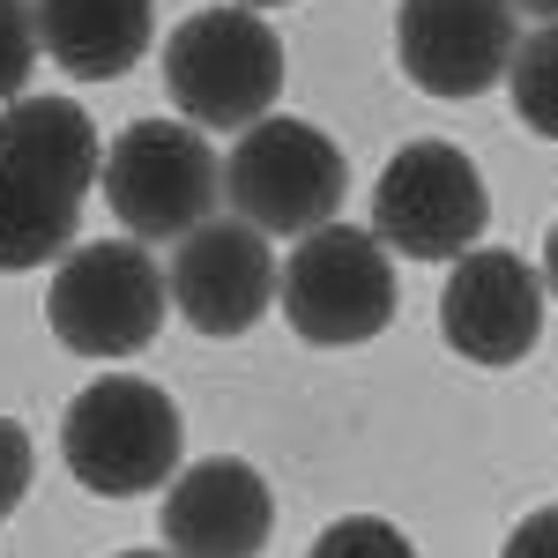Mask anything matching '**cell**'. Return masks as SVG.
<instances>
[{
  "label": "cell",
  "instance_id": "cell-19",
  "mask_svg": "<svg viewBox=\"0 0 558 558\" xmlns=\"http://www.w3.org/2000/svg\"><path fill=\"white\" fill-rule=\"evenodd\" d=\"M499 558H558V507H536V514H521Z\"/></svg>",
  "mask_w": 558,
  "mask_h": 558
},
{
  "label": "cell",
  "instance_id": "cell-16",
  "mask_svg": "<svg viewBox=\"0 0 558 558\" xmlns=\"http://www.w3.org/2000/svg\"><path fill=\"white\" fill-rule=\"evenodd\" d=\"M305 558H417V544L380 514H343V521H328V529L313 536Z\"/></svg>",
  "mask_w": 558,
  "mask_h": 558
},
{
  "label": "cell",
  "instance_id": "cell-11",
  "mask_svg": "<svg viewBox=\"0 0 558 558\" xmlns=\"http://www.w3.org/2000/svg\"><path fill=\"white\" fill-rule=\"evenodd\" d=\"M157 529H165L172 558H260L268 529H276L268 476L239 454H209L165 484Z\"/></svg>",
  "mask_w": 558,
  "mask_h": 558
},
{
  "label": "cell",
  "instance_id": "cell-12",
  "mask_svg": "<svg viewBox=\"0 0 558 558\" xmlns=\"http://www.w3.org/2000/svg\"><path fill=\"white\" fill-rule=\"evenodd\" d=\"M0 165L60 202H83L105 172V142L75 97H15L0 112Z\"/></svg>",
  "mask_w": 558,
  "mask_h": 558
},
{
  "label": "cell",
  "instance_id": "cell-2",
  "mask_svg": "<svg viewBox=\"0 0 558 558\" xmlns=\"http://www.w3.org/2000/svg\"><path fill=\"white\" fill-rule=\"evenodd\" d=\"M179 402L149 380H89L60 417L68 476L97 499H142L179 476Z\"/></svg>",
  "mask_w": 558,
  "mask_h": 558
},
{
  "label": "cell",
  "instance_id": "cell-8",
  "mask_svg": "<svg viewBox=\"0 0 558 558\" xmlns=\"http://www.w3.org/2000/svg\"><path fill=\"white\" fill-rule=\"evenodd\" d=\"M514 8L507 0H402L395 8V60L425 97H484L507 83L514 60Z\"/></svg>",
  "mask_w": 558,
  "mask_h": 558
},
{
  "label": "cell",
  "instance_id": "cell-23",
  "mask_svg": "<svg viewBox=\"0 0 558 558\" xmlns=\"http://www.w3.org/2000/svg\"><path fill=\"white\" fill-rule=\"evenodd\" d=\"M120 558H172V551H120Z\"/></svg>",
  "mask_w": 558,
  "mask_h": 558
},
{
  "label": "cell",
  "instance_id": "cell-14",
  "mask_svg": "<svg viewBox=\"0 0 558 558\" xmlns=\"http://www.w3.org/2000/svg\"><path fill=\"white\" fill-rule=\"evenodd\" d=\"M75 223H83V202H60L31 186L23 172L0 165V268H45V260L75 254Z\"/></svg>",
  "mask_w": 558,
  "mask_h": 558
},
{
  "label": "cell",
  "instance_id": "cell-22",
  "mask_svg": "<svg viewBox=\"0 0 558 558\" xmlns=\"http://www.w3.org/2000/svg\"><path fill=\"white\" fill-rule=\"evenodd\" d=\"M239 8H254V15H260V8H283V0H239Z\"/></svg>",
  "mask_w": 558,
  "mask_h": 558
},
{
  "label": "cell",
  "instance_id": "cell-17",
  "mask_svg": "<svg viewBox=\"0 0 558 558\" xmlns=\"http://www.w3.org/2000/svg\"><path fill=\"white\" fill-rule=\"evenodd\" d=\"M38 68V15L23 0H0V105H15Z\"/></svg>",
  "mask_w": 558,
  "mask_h": 558
},
{
  "label": "cell",
  "instance_id": "cell-1",
  "mask_svg": "<svg viewBox=\"0 0 558 558\" xmlns=\"http://www.w3.org/2000/svg\"><path fill=\"white\" fill-rule=\"evenodd\" d=\"M165 89H172L186 128L246 134L283 97V38L260 23L254 8H239V0L194 8L165 38Z\"/></svg>",
  "mask_w": 558,
  "mask_h": 558
},
{
  "label": "cell",
  "instance_id": "cell-20",
  "mask_svg": "<svg viewBox=\"0 0 558 558\" xmlns=\"http://www.w3.org/2000/svg\"><path fill=\"white\" fill-rule=\"evenodd\" d=\"M536 276H544V299H558V223H551V239H544V268Z\"/></svg>",
  "mask_w": 558,
  "mask_h": 558
},
{
  "label": "cell",
  "instance_id": "cell-7",
  "mask_svg": "<svg viewBox=\"0 0 558 558\" xmlns=\"http://www.w3.org/2000/svg\"><path fill=\"white\" fill-rule=\"evenodd\" d=\"M492 223L484 172L454 142H410L373 179V239L402 260H462Z\"/></svg>",
  "mask_w": 558,
  "mask_h": 558
},
{
  "label": "cell",
  "instance_id": "cell-4",
  "mask_svg": "<svg viewBox=\"0 0 558 558\" xmlns=\"http://www.w3.org/2000/svg\"><path fill=\"white\" fill-rule=\"evenodd\" d=\"M276 299L291 336L320 350L373 343L395 320V260L365 223H320L313 239H299V254L276 268Z\"/></svg>",
  "mask_w": 558,
  "mask_h": 558
},
{
  "label": "cell",
  "instance_id": "cell-5",
  "mask_svg": "<svg viewBox=\"0 0 558 558\" xmlns=\"http://www.w3.org/2000/svg\"><path fill=\"white\" fill-rule=\"evenodd\" d=\"M165 305H172L165 268L149 260L142 239H97L60 260L45 291V320L75 357H134L157 343Z\"/></svg>",
  "mask_w": 558,
  "mask_h": 558
},
{
  "label": "cell",
  "instance_id": "cell-15",
  "mask_svg": "<svg viewBox=\"0 0 558 558\" xmlns=\"http://www.w3.org/2000/svg\"><path fill=\"white\" fill-rule=\"evenodd\" d=\"M507 97H514L521 128L558 142V23H536V38L514 45V60H507Z\"/></svg>",
  "mask_w": 558,
  "mask_h": 558
},
{
  "label": "cell",
  "instance_id": "cell-13",
  "mask_svg": "<svg viewBox=\"0 0 558 558\" xmlns=\"http://www.w3.org/2000/svg\"><path fill=\"white\" fill-rule=\"evenodd\" d=\"M38 52L75 83H112L157 38V0H38Z\"/></svg>",
  "mask_w": 558,
  "mask_h": 558
},
{
  "label": "cell",
  "instance_id": "cell-21",
  "mask_svg": "<svg viewBox=\"0 0 558 558\" xmlns=\"http://www.w3.org/2000/svg\"><path fill=\"white\" fill-rule=\"evenodd\" d=\"M514 15H536V23H558V0H507Z\"/></svg>",
  "mask_w": 558,
  "mask_h": 558
},
{
  "label": "cell",
  "instance_id": "cell-6",
  "mask_svg": "<svg viewBox=\"0 0 558 558\" xmlns=\"http://www.w3.org/2000/svg\"><path fill=\"white\" fill-rule=\"evenodd\" d=\"M105 202L112 216L128 223L142 246H157V239H186V231H202L223 202V165H216V149L202 142V128H186V120H134L112 149H105Z\"/></svg>",
  "mask_w": 558,
  "mask_h": 558
},
{
  "label": "cell",
  "instance_id": "cell-18",
  "mask_svg": "<svg viewBox=\"0 0 558 558\" xmlns=\"http://www.w3.org/2000/svg\"><path fill=\"white\" fill-rule=\"evenodd\" d=\"M31 432L15 425V417H0V521L23 507V492H31Z\"/></svg>",
  "mask_w": 558,
  "mask_h": 558
},
{
  "label": "cell",
  "instance_id": "cell-10",
  "mask_svg": "<svg viewBox=\"0 0 558 558\" xmlns=\"http://www.w3.org/2000/svg\"><path fill=\"white\" fill-rule=\"evenodd\" d=\"M276 268L283 260L268 254V239H260L254 223L209 216L202 231L179 239L172 268H165V291H172L186 328H202V336H246L260 313L276 305Z\"/></svg>",
  "mask_w": 558,
  "mask_h": 558
},
{
  "label": "cell",
  "instance_id": "cell-9",
  "mask_svg": "<svg viewBox=\"0 0 558 558\" xmlns=\"http://www.w3.org/2000/svg\"><path fill=\"white\" fill-rule=\"evenodd\" d=\"M544 276L536 260L507 254V246H470V254L447 268V291H439V336L454 357L470 365H514L536 350L544 336Z\"/></svg>",
  "mask_w": 558,
  "mask_h": 558
},
{
  "label": "cell",
  "instance_id": "cell-3",
  "mask_svg": "<svg viewBox=\"0 0 558 558\" xmlns=\"http://www.w3.org/2000/svg\"><path fill=\"white\" fill-rule=\"evenodd\" d=\"M343 194H350V165L313 120H276L268 112L223 157V202H231L239 223H254L260 239H313L320 223L343 216Z\"/></svg>",
  "mask_w": 558,
  "mask_h": 558
}]
</instances>
